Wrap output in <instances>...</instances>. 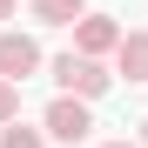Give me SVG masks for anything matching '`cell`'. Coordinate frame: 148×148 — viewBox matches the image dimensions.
Returning a JSON list of instances; mask_svg holds the SVG:
<instances>
[{
    "label": "cell",
    "mask_w": 148,
    "mask_h": 148,
    "mask_svg": "<svg viewBox=\"0 0 148 148\" xmlns=\"http://www.w3.org/2000/svg\"><path fill=\"white\" fill-rule=\"evenodd\" d=\"M54 81H61V94H74V101H94V94H108V67L88 61V54H61L54 61Z\"/></svg>",
    "instance_id": "1"
},
{
    "label": "cell",
    "mask_w": 148,
    "mask_h": 148,
    "mask_svg": "<svg viewBox=\"0 0 148 148\" xmlns=\"http://www.w3.org/2000/svg\"><path fill=\"white\" fill-rule=\"evenodd\" d=\"M121 47V27L108 14H81V27H74V54H88V61H101V54H114Z\"/></svg>",
    "instance_id": "2"
},
{
    "label": "cell",
    "mask_w": 148,
    "mask_h": 148,
    "mask_svg": "<svg viewBox=\"0 0 148 148\" xmlns=\"http://www.w3.org/2000/svg\"><path fill=\"white\" fill-rule=\"evenodd\" d=\"M34 67H40L34 34H0V81H27Z\"/></svg>",
    "instance_id": "3"
},
{
    "label": "cell",
    "mask_w": 148,
    "mask_h": 148,
    "mask_svg": "<svg viewBox=\"0 0 148 148\" xmlns=\"http://www.w3.org/2000/svg\"><path fill=\"white\" fill-rule=\"evenodd\" d=\"M88 128H94V121H88V101H74V94H61V101L47 108V135H54V141H88Z\"/></svg>",
    "instance_id": "4"
},
{
    "label": "cell",
    "mask_w": 148,
    "mask_h": 148,
    "mask_svg": "<svg viewBox=\"0 0 148 148\" xmlns=\"http://www.w3.org/2000/svg\"><path fill=\"white\" fill-rule=\"evenodd\" d=\"M114 74L148 81V34H121V47H114Z\"/></svg>",
    "instance_id": "5"
},
{
    "label": "cell",
    "mask_w": 148,
    "mask_h": 148,
    "mask_svg": "<svg viewBox=\"0 0 148 148\" xmlns=\"http://www.w3.org/2000/svg\"><path fill=\"white\" fill-rule=\"evenodd\" d=\"M81 14H88V0H34V20H47V27H74Z\"/></svg>",
    "instance_id": "6"
},
{
    "label": "cell",
    "mask_w": 148,
    "mask_h": 148,
    "mask_svg": "<svg viewBox=\"0 0 148 148\" xmlns=\"http://www.w3.org/2000/svg\"><path fill=\"white\" fill-rule=\"evenodd\" d=\"M0 148H47V135H40V128H27V121L14 114L7 128H0Z\"/></svg>",
    "instance_id": "7"
},
{
    "label": "cell",
    "mask_w": 148,
    "mask_h": 148,
    "mask_svg": "<svg viewBox=\"0 0 148 148\" xmlns=\"http://www.w3.org/2000/svg\"><path fill=\"white\" fill-rule=\"evenodd\" d=\"M20 114V81H0V128Z\"/></svg>",
    "instance_id": "8"
},
{
    "label": "cell",
    "mask_w": 148,
    "mask_h": 148,
    "mask_svg": "<svg viewBox=\"0 0 148 148\" xmlns=\"http://www.w3.org/2000/svg\"><path fill=\"white\" fill-rule=\"evenodd\" d=\"M14 7H20V0H0V20H14Z\"/></svg>",
    "instance_id": "9"
},
{
    "label": "cell",
    "mask_w": 148,
    "mask_h": 148,
    "mask_svg": "<svg viewBox=\"0 0 148 148\" xmlns=\"http://www.w3.org/2000/svg\"><path fill=\"white\" fill-rule=\"evenodd\" d=\"M101 148H141V141H101Z\"/></svg>",
    "instance_id": "10"
},
{
    "label": "cell",
    "mask_w": 148,
    "mask_h": 148,
    "mask_svg": "<svg viewBox=\"0 0 148 148\" xmlns=\"http://www.w3.org/2000/svg\"><path fill=\"white\" fill-rule=\"evenodd\" d=\"M141 148H148V121H141Z\"/></svg>",
    "instance_id": "11"
}]
</instances>
